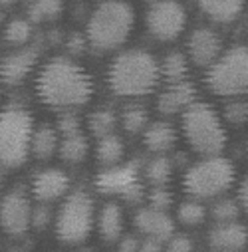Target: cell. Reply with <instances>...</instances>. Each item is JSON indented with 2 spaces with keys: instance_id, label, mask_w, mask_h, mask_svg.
<instances>
[{
  "instance_id": "cell-43",
  "label": "cell",
  "mask_w": 248,
  "mask_h": 252,
  "mask_svg": "<svg viewBox=\"0 0 248 252\" xmlns=\"http://www.w3.org/2000/svg\"><path fill=\"white\" fill-rule=\"evenodd\" d=\"M0 2H2V6H10V4L16 2V0H0Z\"/></svg>"
},
{
  "instance_id": "cell-15",
  "label": "cell",
  "mask_w": 248,
  "mask_h": 252,
  "mask_svg": "<svg viewBox=\"0 0 248 252\" xmlns=\"http://www.w3.org/2000/svg\"><path fill=\"white\" fill-rule=\"evenodd\" d=\"M70 179L62 169L40 171L32 181V193L40 203H52L68 191Z\"/></svg>"
},
{
  "instance_id": "cell-17",
  "label": "cell",
  "mask_w": 248,
  "mask_h": 252,
  "mask_svg": "<svg viewBox=\"0 0 248 252\" xmlns=\"http://www.w3.org/2000/svg\"><path fill=\"white\" fill-rule=\"evenodd\" d=\"M248 242L246 226L238 222H218L209 232V246L217 252H238Z\"/></svg>"
},
{
  "instance_id": "cell-36",
  "label": "cell",
  "mask_w": 248,
  "mask_h": 252,
  "mask_svg": "<svg viewBox=\"0 0 248 252\" xmlns=\"http://www.w3.org/2000/svg\"><path fill=\"white\" fill-rule=\"evenodd\" d=\"M50 220H52V211H50V207L40 205V207H36V209L32 211V226H34L36 230H44V228L50 224Z\"/></svg>"
},
{
  "instance_id": "cell-7",
  "label": "cell",
  "mask_w": 248,
  "mask_h": 252,
  "mask_svg": "<svg viewBox=\"0 0 248 252\" xmlns=\"http://www.w3.org/2000/svg\"><path fill=\"white\" fill-rule=\"evenodd\" d=\"M207 88L217 95H242L248 92V46H232L209 68Z\"/></svg>"
},
{
  "instance_id": "cell-44",
  "label": "cell",
  "mask_w": 248,
  "mask_h": 252,
  "mask_svg": "<svg viewBox=\"0 0 248 252\" xmlns=\"http://www.w3.org/2000/svg\"><path fill=\"white\" fill-rule=\"evenodd\" d=\"M82 252H93V250H82Z\"/></svg>"
},
{
  "instance_id": "cell-8",
  "label": "cell",
  "mask_w": 248,
  "mask_h": 252,
  "mask_svg": "<svg viewBox=\"0 0 248 252\" xmlns=\"http://www.w3.org/2000/svg\"><path fill=\"white\" fill-rule=\"evenodd\" d=\"M93 228V201L84 191L72 193L56 217V236L64 244L84 242Z\"/></svg>"
},
{
  "instance_id": "cell-3",
  "label": "cell",
  "mask_w": 248,
  "mask_h": 252,
  "mask_svg": "<svg viewBox=\"0 0 248 252\" xmlns=\"http://www.w3.org/2000/svg\"><path fill=\"white\" fill-rule=\"evenodd\" d=\"M133 28V8L123 0L101 2L90 16L86 38L99 52L115 50L127 40Z\"/></svg>"
},
{
  "instance_id": "cell-30",
  "label": "cell",
  "mask_w": 248,
  "mask_h": 252,
  "mask_svg": "<svg viewBox=\"0 0 248 252\" xmlns=\"http://www.w3.org/2000/svg\"><path fill=\"white\" fill-rule=\"evenodd\" d=\"M30 36H32V26H30V22L24 20V18L12 20V22L6 26V30H4V38H6V42L12 44V46H24V44L30 40Z\"/></svg>"
},
{
  "instance_id": "cell-41",
  "label": "cell",
  "mask_w": 248,
  "mask_h": 252,
  "mask_svg": "<svg viewBox=\"0 0 248 252\" xmlns=\"http://www.w3.org/2000/svg\"><path fill=\"white\" fill-rule=\"evenodd\" d=\"M238 203H240V207L244 209V213L248 215V177L240 183V187H238Z\"/></svg>"
},
{
  "instance_id": "cell-29",
  "label": "cell",
  "mask_w": 248,
  "mask_h": 252,
  "mask_svg": "<svg viewBox=\"0 0 248 252\" xmlns=\"http://www.w3.org/2000/svg\"><path fill=\"white\" fill-rule=\"evenodd\" d=\"M205 217H207V211L197 201H185L179 205V211H177V219L185 226H199L201 222H205Z\"/></svg>"
},
{
  "instance_id": "cell-24",
  "label": "cell",
  "mask_w": 248,
  "mask_h": 252,
  "mask_svg": "<svg viewBox=\"0 0 248 252\" xmlns=\"http://www.w3.org/2000/svg\"><path fill=\"white\" fill-rule=\"evenodd\" d=\"M161 74L169 84H179L185 82L189 74V64H187V58H185L181 52H171L163 58V64H161Z\"/></svg>"
},
{
  "instance_id": "cell-38",
  "label": "cell",
  "mask_w": 248,
  "mask_h": 252,
  "mask_svg": "<svg viewBox=\"0 0 248 252\" xmlns=\"http://www.w3.org/2000/svg\"><path fill=\"white\" fill-rule=\"evenodd\" d=\"M143 197H145V191H143V187H141V183H137V185H133L129 191L123 195V199H125L127 203H131V205H137V203H141L143 201Z\"/></svg>"
},
{
  "instance_id": "cell-28",
  "label": "cell",
  "mask_w": 248,
  "mask_h": 252,
  "mask_svg": "<svg viewBox=\"0 0 248 252\" xmlns=\"http://www.w3.org/2000/svg\"><path fill=\"white\" fill-rule=\"evenodd\" d=\"M115 123H117V117L111 109H97L88 117V127L97 139H101L105 135H111Z\"/></svg>"
},
{
  "instance_id": "cell-5",
  "label": "cell",
  "mask_w": 248,
  "mask_h": 252,
  "mask_svg": "<svg viewBox=\"0 0 248 252\" xmlns=\"http://www.w3.org/2000/svg\"><path fill=\"white\" fill-rule=\"evenodd\" d=\"M183 133L189 145L205 157H217L226 143V131L209 103H193L183 111Z\"/></svg>"
},
{
  "instance_id": "cell-13",
  "label": "cell",
  "mask_w": 248,
  "mask_h": 252,
  "mask_svg": "<svg viewBox=\"0 0 248 252\" xmlns=\"http://www.w3.org/2000/svg\"><path fill=\"white\" fill-rule=\"evenodd\" d=\"M38 48L30 46V48H22L10 56H6L2 60V68H0V76L2 82L8 86H16L20 82H24L28 78V74L34 70L36 62H38Z\"/></svg>"
},
{
  "instance_id": "cell-42",
  "label": "cell",
  "mask_w": 248,
  "mask_h": 252,
  "mask_svg": "<svg viewBox=\"0 0 248 252\" xmlns=\"http://www.w3.org/2000/svg\"><path fill=\"white\" fill-rule=\"evenodd\" d=\"M60 40H62L60 30H52V32H50V42H52V44H58Z\"/></svg>"
},
{
  "instance_id": "cell-20",
  "label": "cell",
  "mask_w": 248,
  "mask_h": 252,
  "mask_svg": "<svg viewBox=\"0 0 248 252\" xmlns=\"http://www.w3.org/2000/svg\"><path fill=\"white\" fill-rule=\"evenodd\" d=\"M97 228L99 234L105 242H115L121 236L123 230V215L121 209L115 203H107L101 213H99V220H97Z\"/></svg>"
},
{
  "instance_id": "cell-40",
  "label": "cell",
  "mask_w": 248,
  "mask_h": 252,
  "mask_svg": "<svg viewBox=\"0 0 248 252\" xmlns=\"http://www.w3.org/2000/svg\"><path fill=\"white\" fill-rule=\"evenodd\" d=\"M163 242L157 238H145L139 246V252H163Z\"/></svg>"
},
{
  "instance_id": "cell-18",
  "label": "cell",
  "mask_w": 248,
  "mask_h": 252,
  "mask_svg": "<svg viewBox=\"0 0 248 252\" xmlns=\"http://www.w3.org/2000/svg\"><path fill=\"white\" fill-rule=\"evenodd\" d=\"M177 141V131L167 121H155L143 131V143L153 153H165L173 149Z\"/></svg>"
},
{
  "instance_id": "cell-6",
  "label": "cell",
  "mask_w": 248,
  "mask_h": 252,
  "mask_svg": "<svg viewBox=\"0 0 248 252\" xmlns=\"http://www.w3.org/2000/svg\"><path fill=\"white\" fill-rule=\"evenodd\" d=\"M234 183V167L228 159L207 157L193 167L183 177V189L195 199H215L226 193Z\"/></svg>"
},
{
  "instance_id": "cell-19",
  "label": "cell",
  "mask_w": 248,
  "mask_h": 252,
  "mask_svg": "<svg viewBox=\"0 0 248 252\" xmlns=\"http://www.w3.org/2000/svg\"><path fill=\"white\" fill-rule=\"evenodd\" d=\"M244 0H199V8L218 24H228L242 12Z\"/></svg>"
},
{
  "instance_id": "cell-35",
  "label": "cell",
  "mask_w": 248,
  "mask_h": 252,
  "mask_svg": "<svg viewBox=\"0 0 248 252\" xmlns=\"http://www.w3.org/2000/svg\"><path fill=\"white\" fill-rule=\"evenodd\" d=\"M167 252H193V240L187 234H173L167 240Z\"/></svg>"
},
{
  "instance_id": "cell-9",
  "label": "cell",
  "mask_w": 248,
  "mask_h": 252,
  "mask_svg": "<svg viewBox=\"0 0 248 252\" xmlns=\"http://www.w3.org/2000/svg\"><path fill=\"white\" fill-rule=\"evenodd\" d=\"M145 24L157 40L169 42L183 32L185 24H187V14L175 0H157L147 10Z\"/></svg>"
},
{
  "instance_id": "cell-14",
  "label": "cell",
  "mask_w": 248,
  "mask_h": 252,
  "mask_svg": "<svg viewBox=\"0 0 248 252\" xmlns=\"http://www.w3.org/2000/svg\"><path fill=\"white\" fill-rule=\"evenodd\" d=\"M133 224L137 230L149 238H157L161 242H167L175 234V222L167 215V211L157 209H139L133 217Z\"/></svg>"
},
{
  "instance_id": "cell-23",
  "label": "cell",
  "mask_w": 248,
  "mask_h": 252,
  "mask_svg": "<svg viewBox=\"0 0 248 252\" xmlns=\"http://www.w3.org/2000/svg\"><path fill=\"white\" fill-rule=\"evenodd\" d=\"M58 151H60V157L64 159L66 163L76 165V163L86 159V155L90 151V143L82 133H76V135H70V137L62 139Z\"/></svg>"
},
{
  "instance_id": "cell-31",
  "label": "cell",
  "mask_w": 248,
  "mask_h": 252,
  "mask_svg": "<svg viewBox=\"0 0 248 252\" xmlns=\"http://www.w3.org/2000/svg\"><path fill=\"white\" fill-rule=\"evenodd\" d=\"M240 203L232 201V199H222L218 203H215L213 207V219L217 222H234L240 215Z\"/></svg>"
},
{
  "instance_id": "cell-25",
  "label": "cell",
  "mask_w": 248,
  "mask_h": 252,
  "mask_svg": "<svg viewBox=\"0 0 248 252\" xmlns=\"http://www.w3.org/2000/svg\"><path fill=\"white\" fill-rule=\"evenodd\" d=\"M149 115H147V109L143 105H127L123 107L121 111V125L123 129H125L127 133L135 135V133H141L149 127Z\"/></svg>"
},
{
  "instance_id": "cell-10",
  "label": "cell",
  "mask_w": 248,
  "mask_h": 252,
  "mask_svg": "<svg viewBox=\"0 0 248 252\" xmlns=\"http://www.w3.org/2000/svg\"><path fill=\"white\" fill-rule=\"evenodd\" d=\"M32 205L22 191H12L2 199L0 205V222L4 232L10 236H20L32 226Z\"/></svg>"
},
{
  "instance_id": "cell-26",
  "label": "cell",
  "mask_w": 248,
  "mask_h": 252,
  "mask_svg": "<svg viewBox=\"0 0 248 252\" xmlns=\"http://www.w3.org/2000/svg\"><path fill=\"white\" fill-rule=\"evenodd\" d=\"M143 175H145V179H147L151 185L163 187V185L171 179V175H173V163H171L165 155H159V157L151 159V161L143 167Z\"/></svg>"
},
{
  "instance_id": "cell-16",
  "label": "cell",
  "mask_w": 248,
  "mask_h": 252,
  "mask_svg": "<svg viewBox=\"0 0 248 252\" xmlns=\"http://www.w3.org/2000/svg\"><path fill=\"white\" fill-rule=\"evenodd\" d=\"M195 95H197V90L187 80L179 84H171L157 97V111L163 115H175L179 111L183 113L195 103Z\"/></svg>"
},
{
  "instance_id": "cell-34",
  "label": "cell",
  "mask_w": 248,
  "mask_h": 252,
  "mask_svg": "<svg viewBox=\"0 0 248 252\" xmlns=\"http://www.w3.org/2000/svg\"><path fill=\"white\" fill-rule=\"evenodd\" d=\"M149 205L151 209H157V211H167L171 205H173V195L163 187H155L153 191L149 193Z\"/></svg>"
},
{
  "instance_id": "cell-1",
  "label": "cell",
  "mask_w": 248,
  "mask_h": 252,
  "mask_svg": "<svg viewBox=\"0 0 248 252\" xmlns=\"http://www.w3.org/2000/svg\"><path fill=\"white\" fill-rule=\"evenodd\" d=\"M36 94L50 107H80L93 94L92 78L68 58H52L36 78Z\"/></svg>"
},
{
  "instance_id": "cell-39",
  "label": "cell",
  "mask_w": 248,
  "mask_h": 252,
  "mask_svg": "<svg viewBox=\"0 0 248 252\" xmlns=\"http://www.w3.org/2000/svg\"><path fill=\"white\" fill-rule=\"evenodd\" d=\"M139 246L141 242L135 236H125L119 242V252H139Z\"/></svg>"
},
{
  "instance_id": "cell-2",
  "label": "cell",
  "mask_w": 248,
  "mask_h": 252,
  "mask_svg": "<svg viewBox=\"0 0 248 252\" xmlns=\"http://www.w3.org/2000/svg\"><path fill=\"white\" fill-rule=\"evenodd\" d=\"M161 78L157 60L143 50H127L119 54L107 70V84L115 95L135 97L151 94Z\"/></svg>"
},
{
  "instance_id": "cell-37",
  "label": "cell",
  "mask_w": 248,
  "mask_h": 252,
  "mask_svg": "<svg viewBox=\"0 0 248 252\" xmlns=\"http://www.w3.org/2000/svg\"><path fill=\"white\" fill-rule=\"evenodd\" d=\"M86 40H88V38H84V34L74 32V34L68 36V40H66V48H68V52L74 54V56L82 54V52L86 50Z\"/></svg>"
},
{
  "instance_id": "cell-4",
  "label": "cell",
  "mask_w": 248,
  "mask_h": 252,
  "mask_svg": "<svg viewBox=\"0 0 248 252\" xmlns=\"http://www.w3.org/2000/svg\"><path fill=\"white\" fill-rule=\"evenodd\" d=\"M34 123L26 109L6 107L0 115V161L6 169L26 163L32 153Z\"/></svg>"
},
{
  "instance_id": "cell-11",
  "label": "cell",
  "mask_w": 248,
  "mask_h": 252,
  "mask_svg": "<svg viewBox=\"0 0 248 252\" xmlns=\"http://www.w3.org/2000/svg\"><path fill=\"white\" fill-rule=\"evenodd\" d=\"M137 175H139V161L135 159L133 163L127 165H115L107 167L95 177V189L103 195H119L123 197L133 185H137Z\"/></svg>"
},
{
  "instance_id": "cell-22",
  "label": "cell",
  "mask_w": 248,
  "mask_h": 252,
  "mask_svg": "<svg viewBox=\"0 0 248 252\" xmlns=\"http://www.w3.org/2000/svg\"><path fill=\"white\" fill-rule=\"evenodd\" d=\"M123 153H125V147H123V141L121 137L117 135H105L97 141V147H95V157L101 165L105 167H115L121 159H123Z\"/></svg>"
},
{
  "instance_id": "cell-12",
  "label": "cell",
  "mask_w": 248,
  "mask_h": 252,
  "mask_svg": "<svg viewBox=\"0 0 248 252\" xmlns=\"http://www.w3.org/2000/svg\"><path fill=\"white\" fill-rule=\"evenodd\" d=\"M187 50H189V58L195 62L197 66L205 68V66H213L215 62L220 58V38L215 30L211 28H197L189 42H187Z\"/></svg>"
},
{
  "instance_id": "cell-33",
  "label": "cell",
  "mask_w": 248,
  "mask_h": 252,
  "mask_svg": "<svg viewBox=\"0 0 248 252\" xmlns=\"http://www.w3.org/2000/svg\"><path fill=\"white\" fill-rule=\"evenodd\" d=\"M58 133H62V137H70V135H76V133H80V119H78V115H74V113H62L60 117H58Z\"/></svg>"
},
{
  "instance_id": "cell-32",
  "label": "cell",
  "mask_w": 248,
  "mask_h": 252,
  "mask_svg": "<svg viewBox=\"0 0 248 252\" xmlns=\"http://www.w3.org/2000/svg\"><path fill=\"white\" fill-rule=\"evenodd\" d=\"M224 119L228 121V123H232V125H242V123H246L248 121V103L246 101H240V99H236V101H228L226 105H224Z\"/></svg>"
},
{
  "instance_id": "cell-21",
  "label": "cell",
  "mask_w": 248,
  "mask_h": 252,
  "mask_svg": "<svg viewBox=\"0 0 248 252\" xmlns=\"http://www.w3.org/2000/svg\"><path fill=\"white\" fill-rule=\"evenodd\" d=\"M56 149H60V141H58V133L52 125H40V127L34 131V137H32V153L46 161L50 159Z\"/></svg>"
},
{
  "instance_id": "cell-27",
  "label": "cell",
  "mask_w": 248,
  "mask_h": 252,
  "mask_svg": "<svg viewBox=\"0 0 248 252\" xmlns=\"http://www.w3.org/2000/svg\"><path fill=\"white\" fill-rule=\"evenodd\" d=\"M62 8H64V2H62V0H30L28 16L34 22L54 20L62 14Z\"/></svg>"
}]
</instances>
